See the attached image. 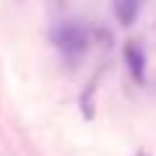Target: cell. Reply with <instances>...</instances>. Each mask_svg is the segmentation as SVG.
<instances>
[{"label":"cell","mask_w":156,"mask_h":156,"mask_svg":"<svg viewBox=\"0 0 156 156\" xmlns=\"http://www.w3.org/2000/svg\"><path fill=\"white\" fill-rule=\"evenodd\" d=\"M112 11H115V16H117V21H120V23L130 26V23L135 21V16H138L140 5L135 3V0H117L115 5H112Z\"/></svg>","instance_id":"3957f363"},{"label":"cell","mask_w":156,"mask_h":156,"mask_svg":"<svg viewBox=\"0 0 156 156\" xmlns=\"http://www.w3.org/2000/svg\"><path fill=\"white\" fill-rule=\"evenodd\" d=\"M125 62H128L130 76H133L138 83H143V73H146V52H143V47H140L138 42H128V44H125Z\"/></svg>","instance_id":"7a4b0ae2"},{"label":"cell","mask_w":156,"mask_h":156,"mask_svg":"<svg viewBox=\"0 0 156 156\" xmlns=\"http://www.w3.org/2000/svg\"><path fill=\"white\" fill-rule=\"evenodd\" d=\"M50 39L65 57H81L91 44V31L81 21H62L52 29Z\"/></svg>","instance_id":"6da1fadb"}]
</instances>
